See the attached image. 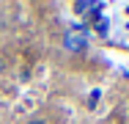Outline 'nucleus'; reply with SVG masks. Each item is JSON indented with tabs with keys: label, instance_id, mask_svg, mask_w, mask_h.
Segmentation results:
<instances>
[{
	"label": "nucleus",
	"instance_id": "f257e3e1",
	"mask_svg": "<svg viewBox=\"0 0 129 124\" xmlns=\"http://www.w3.org/2000/svg\"><path fill=\"white\" fill-rule=\"evenodd\" d=\"M63 50L72 55H82L88 50V30L85 28H72L63 33Z\"/></svg>",
	"mask_w": 129,
	"mask_h": 124
},
{
	"label": "nucleus",
	"instance_id": "f03ea898",
	"mask_svg": "<svg viewBox=\"0 0 129 124\" xmlns=\"http://www.w3.org/2000/svg\"><path fill=\"white\" fill-rule=\"evenodd\" d=\"M74 14H80V17H85V19H99V14H102V8H104V3H91V0H77L74 6Z\"/></svg>",
	"mask_w": 129,
	"mask_h": 124
},
{
	"label": "nucleus",
	"instance_id": "7ed1b4c3",
	"mask_svg": "<svg viewBox=\"0 0 129 124\" xmlns=\"http://www.w3.org/2000/svg\"><path fill=\"white\" fill-rule=\"evenodd\" d=\"M96 99H99V91H93V94L88 97V108H93V105H96Z\"/></svg>",
	"mask_w": 129,
	"mask_h": 124
},
{
	"label": "nucleus",
	"instance_id": "20e7f679",
	"mask_svg": "<svg viewBox=\"0 0 129 124\" xmlns=\"http://www.w3.org/2000/svg\"><path fill=\"white\" fill-rule=\"evenodd\" d=\"M25 124H50V121H47V119H27Z\"/></svg>",
	"mask_w": 129,
	"mask_h": 124
}]
</instances>
